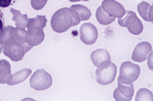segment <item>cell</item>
I'll return each mask as SVG.
<instances>
[{"label": "cell", "instance_id": "obj_11", "mask_svg": "<svg viewBox=\"0 0 153 101\" xmlns=\"http://www.w3.org/2000/svg\"><path fill=\"white\" fill-rule=\"evenodd\" d=\"M90 59L92 63L97 67H101L103 66H107L111 62V56L107 50L98 49L91 52Z\"/></svg>", "mask_w": 153, "mask_h": 101}, {"label": "cell", "instance_id": "obj_2", "mask_svg": "<svg viewBox=\"0 0 153 101\" xmlns=\"http://www.w3.org/2000/svg\"><path fill=\"white\" fill-rule=\"evenodd\" d=\"M33 48L32 46L28 45L26 42L19 43V42H12L8 43L3 46V53L8 56L10 60L14 62H19L24 58L25 53Z\"/></svg>", "mask_w": 153, "mask_h": 101}, {"label": "cell", "instance_id": "obj_16", "mask_svg": "<svg viewBox=\"0 0 153 101\" xmlns=\"http://www.w3.org/2000/svg\"><path fill=\"white\" fill-rule=\"evenodd\" d=\"M46 24H47V19L44 15H39L35 18H31L28 20L27 29H43Z\"/></svg>", "mask_w": 153, "mask_h": 101}, {"label": "cell", "instance_id": "obj_23", "mask_svg": "<svg viewBox=\"0 0 153 101\" xmlns=\"http://www.w3.org/2000/svg\"><path fill=\"white\" fill-rule=\"evenodd\" d=\"M69 11L72 17V26H75V25L79 24V23L81 22V19H80V16L78 13L71 8H69Z\"/></svg>", "mask_w": 153, "mask_h": 101}, {"label": "cell", "instance_id": "obj_20", "mask_svg": "<svg viewBox=\"0 0 153 101\" xmlns=\"http://www.w3.org/2000/svg\"><path fill=\"white\" fill-rule=\"evenodd\" d=\"M71 8L74 9L78 13L81 21H88L91 17V11L88 7L83 5H72Z\"/></svg>", "mask_w": 153, "mask_h": 101}, {"label": "cell", "instance_id": "obj_3", "mask_svg": "<svg viewBox=\"0 0 153 101\" xmlns=\"http://www.w3.org/2000/svg\"><path fill=\"white\" fill-rule=\"evenodd\" d=\"M118 24L121 27H126L132 35H139L144 29L142 22L136 16V13L131 10H127L122 18L118 19Z\"/></svg>", "mask_w": 153, "mask_h": 101}, {"label": "cell", "instance_id": "obj_12", "mask_svg": "<svg viewBox=\"0 0 153 101\" xmlns=\"http://www.w3.org/2000/svg\"><path fill=\"white\" fill-rule=\"evenodd\" d=\"M45 35L42 29H29L25 34V42L34 47L41 44L44 40Z\"/></svg>", "mask_w": 153, "mask_h": 101}, {"label": "cell", "instance_id": "obj_22", "mask_svg": "<svg viewBox=\"0 0 153 101\" xmlns=\"http://www.w3.org/2000/svg\"><path fill=\"white\" fill-rule=\"evenodd\" d=\"M48 0H30V4L31 7L36 10H39L43 9L46 3H47Z\"/></svg>", "mask_w": 153, "mask_h": 101}, {"label": "cell", "instance_id": "obj_29", "mask_svg": "<svg viewBox=\"0 0 153 101\" xmlns=\"http://www.w3.org/2000/svg\"><path fill=\"white\" fill-rule=\"evenodd\" d=\"M3 46H4V45H2L1 43H0V53H1V52H3Z\"/></svg>", "mask_w": 153, "mask_h": 101}, {"label": "cell", "instance_id": "obj_8", "mask_svg": "<svg viewBox=\"0 0 153 101\" xmlns=\"http://www.w3.org/2000/svg\"><path fill=\"white\" fill-rule=\"evenodd\" d=\"M101 7L103 11L107 13L110 17L117 19L122 18L126 12L124 7L116 0H103Z\"/></svg>", "mask_w": 153, "mask_h": 101}, {"label": "cell", "instance_id": "obj_19", "mask_svg": "<svg viewBox=\"0 0 153 101\" xmlns=\"http://www.w3.org/2000/svg\"><path fill=\"white\" fill-rule=\"evenodd\" d=\"M96 18H97V21L102 24V25H108L111 24L112 23H114L115 19L114 17H110L107 13H105L103 11V10L102 9V7H99L96 10Z\"/></svg>", "mask_w": 153, "mask_h": 101}, {"label": "cell", "instance_id": "obj_14", "mask_svg": "<svg viewBox=\"0 0 153 101\" xmlns=\"http://www.w3.org/2000/svg\"><path fill=\"white\" fill-rule=\"evenodd\" d=\"M152 10L153 7L152 5L149 4L148 2H141L137 6V10L140 16L147 22H153V17H152Z\"/></svg>", "mask_w": 153, "mask_h": 101}, {"label": "cell", "instance_id": "obj_18", "mask_svg": "<svg viewBox=\"0 0 153 101\" xmlns=\"http://www.w3.org/2000/svg\"><path fill=\"white\" fill-rule=\"evenodd\" d=\"M117 90L118 92L121 94V95L128 99V101H131L132 99V97H134V87L132 83L130 84H124L121 82L117 80Z\"/></svg>", "mask_w": 153, "mask_h": 101}, {"label": "cell", "instance_id": "obj_7", "mask_svg": "<svg viewBox=\"0 0 153 101\" xmlns=\"http://www.w3.org/2000/svg\"><path fill=\"white\" fill-rule=\"evenodd\" d=\"M99 37L96 26L92 24L85 23L80 27V38L81 41L85 45L94 44Z\"/></svg>", "mask_w": 153, "mask_h": 101}, {"label": "cell", "instance_id": "obj_25", "mask_svg": "<svg viewBox=\"0 0 153 101\" xmlns=\"http://www.w3.org/2000/svg\"><path fill=\"white\" fill-rule=\"evenodd\" d=\"M113 97H114V99L117 100V101H128V99L124 97L120 93L118 92L117 89H116L114 91V94H113Z\"/></svg>", "mask_w": 153, "mask_h": 101}, {"label": "cell", "instance_id": "obj_5", "mask_svg": "<svg viewBox=\"0 0 153 101\" xmlns=\"http://www.w3.org/2000/svg\"><path fill=\"white\" fill-rule=\"evenodd\" d=\"M53 83V79L51 75L46 72L44 69H38L31 75L30 78V86L31 88L38 90V91H43L48 89L51 87Z\"/></svg>", "mask_w": 153, "mask_h": 101}, {"label": "cell", "instance_id": "obj_15", "mask_svg": "<svg viewBox=\"0 0 153 101\" xmlns=\"http://www.w3.org/2000/svg\"><path fill=\"white\" fill-rule=\"evenodd\" d=\"M10 12L12 13V21L15 23L16 27L18 28H25L28 24V18L26 14H22L17 10L10 9Z\"/></svg>", "mask_w": 153, "mask_h": 101}, {"label": "cell", "instance_id": "obj_28", "mask_svg": "<svg viewBox=\"0 0 153 101\" xmlns=\"http://www.w3.org/2000/svg\"><path fill=\"white\" fill-rule=\"evenodd\" d=\"M71 2H77V1H88V0H69Z\"/></svg>", "mask_w": 153, "mask_h": 101}, {"label": "cell", "instance_id": "obj_13", "mask_svg": "<svg viewBox=\"0 0 153 101\" xmlns=\"http://www.w3.org/2000/svg\"><path fill=\"white\" fill-rule=\"evenodd\" d=\"M30 75H31V69H21V70L15 72L14 74H11V75L9 77L8 80H7V83L9 85L19 84V83L25 82Z\"/></svg>", "mask_w": 153, "mask_h": 101}, {"label": "cell", "instance_id": "obj_6", "mask_svg": "<svg viewBox=\"0 0 153 101\" xmlns=\"http://www.w3.org/2000/svg\"><path fill=\"white\" fill-rule=\"evenodd\" d=\"M96 80L99 84L107 85L112 83L116 79L117 75V66L110 62L107 66L98 67L96 72Z\"/></svg>", "mask_w": 153, "mask_h": 101}, {"label": "cell", "instance_id": "obj_10", "mask_svg": "<svg viewBox=\"0 0 153 101\" xmlns=\"http://www.w3.org/2000/svg\"><path fill=\"white\" fill-rule=\"evenodd\" d=\"M12 42L21 43V40H20L19 38L17 28L13 27L11 25H8L4 27L2 32L0 33V43L2 45H5Z\"/></svg>", "mask_w": 153, "mask_h": 101}, {"label": "cell", "instance_id": "obj_27", "mask_svg": "<svg viewBox=\"0 0 153 101\" xmlns=\"http://www.w3.org/2000/svg\"><path fill=\"white\" fill-rule=\"evenodd\" d=\"M152 58H153V52H150L149 56H148V66H149V69L150 70L153 69V66H152Z\"/></svg>", "mask_w": 153, "mask_h": 101}, {"label": "cell", "instance_id": "obj_1", "mask_svg": "<svg viewBox=\"0 0 153 101\" xmlns=\"http://www.w3.org/2000/svg\"><path fill=\"white\" fill-rule=\"evenodd\" d=\"M51 26L56 33H63L72 26V17L69 8H62L54 13L51 19Z\"/></svg>", "mask_w": 153, "mask_h": 101}, {"label": "cell", "instance_id": "obj_9", "mask_svg": "<svg viewBox=\"0 0 153 101\" xmlns=\"http://www.w3.org/2000/svg\"><path fill=\"white\" fill-rule=\"evenodd\" d=\"M150 52H152V45L147 41L140 42L136 45L134 50V52L131 55V60L138 63L144 62L145 60H147Z\"/></svg>", "mask_w": 153, "mask_h": 101}, {"label": "cell", "instance_id": "obj_21", "mask_svg": "<svg viewBox=\"0 0 153 101\" xmlns=\"http://www.w3.org/2000/svg\"><path fill=\"white\" fill-rule=\"evenodd\" d=\"M153 100V94L150 90L147 88H141L138 90L136 94L135 101H152Z\"/></svg>", "mask_w": 153, "mask_h": 101}, {"label": "cell", "instance_id": "obj_26", "mask_svg": "<svg viewBox=\"0 0 153 101\" xmlns=\"http://www.w3.org/2000/svg\"><path fill=\"white\" fill-rule=\"evenodd\" d=\"M5 27V19H4V14L3 12L0 10V33L2 32V30Z\"/></svg>", "mask_w": 153, "mask_h": 101}, {"label": "cell", "instance_id": "obj_24", "mask_svg": "<svg viewBox=\"0 0 153 101\" xmlns=\"http://www.w3.org/2000/svg\"><path fill=\"white\" fill-rule=\"evenodd\" d=\"M17 1L18 0H0V8H8Z\"/></svg>", "mask_w": 153, "mask_h": 101}, {"label": "cell", "instance_id": "obj_4", "mask_svg": "<svg viewBox=\"0 0 153 101\" xmlns=\"http://www.w3.org/2000/svg\"><path fill=\"white\" fill-rule=\"evenodd\" d=\"M139 75H140V66L134 63L126 61L121 64L117 80L124 84H130L135 82Z\"/></svg>", "mask_w": 153, "mask_h": 101}, {"label": "cell", "instance_id": "obj_17", "mask_svg": "<svg viewBox=\"0 0 153 101\" xmlns=\"http://www.w3.org/2000/svg\"><path fill=\"white\" fill-rule=\"evenodd\" d=\"M11 75L10 64L7 60H0V83H7L9 77Z\"/></svg>", "mask_w": 153, "mask_h": 101}]
</instances>
